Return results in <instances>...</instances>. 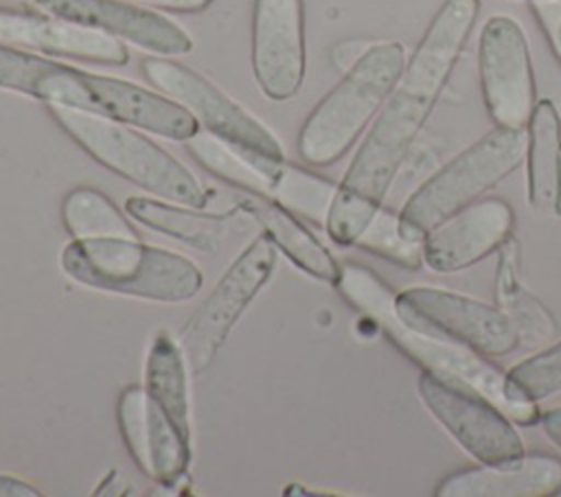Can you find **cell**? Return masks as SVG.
<instances>
[{
  "mask_svg": "<svg viewBox=\"0 0 561 497\" xmlns=\"http://www.w3.org/2000/svg\"><path fill=\"white\" fill-rule=\"evenodd\" d=\"M188 153L215 177L252 195L274 199L276 180L285 160H276L232 142L217 138L210 131H197L186 140Z\"/></svg>",
  "mask_w": 561,
  "mask_h": 497,
  "instance_id": "obj_21",
  "label": "cell"
},
{
  "mask_svg": "<svg viewBox=\"0 0 561 497\" xmlns=\"http://www.w3.org/2000/svg\"><path fill=\"white\" fill-rule=\"evenodd\" d=\"M355 245L379 254L401 267L419 269L423 258V241H414L401 232L399 215L379 208L377 215L370 219V223L364 228V232L357 236Z\"/></svg>",
  "mask_w": 561,
  "mask_h": 497,
  "instance_id": "obj_25",
  "label": "cell"
},
{
  "mask_svg": "<svg viewBox=\"0 0 561 497\" xmlns=\"http://www.w3.org/2000/svg\"><path fill=\"white\" fill-rule=\"evenodd\" d=\"M478 11L480 0H443L434 13L337 184L324 223L335 243L355 245L381 208L388 188L469 42Z\"/></svg>",
  "mask_w": 561,
  "mask_h": 497,
  "instance_id": "obj_1",
  "label": "cell"
},
{
  "mask_svg": "<svg viewBox=\"0 0 561 497\" xmlns=\"http://www.w3.org/2000/svg\"><path fill=\"white\" fill-rule=\"evenodd\" d=\"M46 61L48 59L33 55L31 50L0 44V90L33 96Z\"/></svg>",
  "mask_w": 561,
  "mask_h": 497,
  "instance_id": "obj_27",
  "label": "cell"
},
{
  "mask_svg": "<svg viewBox=\"0 0 561 497\" xmlns=\"http://www.w3.org/2000/svg\"><path fill=\"white\" fill-rule=\"evenodd\" d=\"M526 129H491L410 195L399 212L401 232L423 241L436 226L508 177L526 160Z\"/></svg>",
  "mask_w": 561,
  "mask_h": 497,
  "instance_id": "obj_5",
  "label": "cell"
},
{
  "mask_svg": "<svg viewBox=\"0 0 561 497\" xmlns=\"http://www.w3.org/2000/svg\"><path fill=\"white\" fill-rule=\"evenodd\" d=\"M335 190L337 186L333 182L296 164L283 162L274 188V201H278L294 215L307 217L309 221L324 226Z\"/></svg>",
  "mask_w": 561,
  "mask_h": 497,
  "instance_id": "obj_24",
  "label": "cell"
},
{
  "mask_svg": "<svg viewBox=\"0 0 561 497\" xmlns=\"http://www.w3.org/2000/svg\"><path fill=\"white\" fill-rule=\"evenodd\" d=\"M140 7L160 9V11H175V13H197L204 11L213 0H127Z\"/></svg>",
  "mask_w": 561,
  "mask_h": 497,
  "instance_id": "obj_30",
  "label": "cell"
},
{
  "mask_svg": "<svg viewBox=\"0 0 561 497\" xmlns=\"http://www.w3.org/2000/svg\"><path fill=\"white\" fill-rule=\"evenodd\" d=\"M539 423L546 431V436L557 444L561 447V407H552V409H546L539 414Z\"/></svg>",
  "mask_w": 561,
  "mask_h": 497,
  "instance_id": "obj_32",
  "label": "cell"
},
{
  "mask_svg": "<svg viewBox=\"0 0 561 497\" xmlns=\"http://www.w3.org/2000/svg\"><path fill=\"white\" fill-rule=\"evenodd\" d=\"M125 210L131 219L145 223L147 228L173 236L180 243H186L202 252H213L219 247L221 239L228 232V221L219 215L202 212L199 208L184 204H167L149 197H129Z\"/></svg>",
  "mask_w": 561,
  "mask_h": 497,
  "instance_id": "obj_22",
  "label": "cell"
},
{
  "mask_svg": "<svg viewBox=\"0 0 561 497\" xmlns=\"http://www.w3.org/2000/svg\"><path fill=\"white\" fill-rule=\"evenodd\" d=\"M31 4L42 13L107 33L160 57L186 55L193 48L191 35L178 22L127 0H31Z\"/></svg>",
  "mask_w": 561,
  "mask_h": 497,
  "instance_id": "obj_15",
  "label": "cell"
},
{
  "mask_svg": "<svg viewBox=\"0 0 561 497\" xmlns=\"http://www.w3.org/2000/svg\"><path fill=\"white\" fill-rule=\"evenodd\" d=\"M252 72L270 101L291 99L305 79L302 0H254Z\"/></svg>",
  "mask_w": 561,
  "mask_h": 497,
  "instance_id": "obj_14",
  "label": "cell"
},
{
  "mask_svg": "<svg viewBox=\"0 0 561 497\" xmlns=\"http://www.w3.org/2000/svg\"><path fill=\"white\" fill-rule=\"evenodd\" d=\"M46 107L53 120L83 151L116 175L160 199L193 208L206 206L208 195L195 175L153 140L131 129V125L66 105Z\"/></svg>",
  "mask_w": 561,
  "mask_h": 497,
  "instance_id": "obj_6",
  "label": "cell"
},
{
  "mask_svg": "<svg viewBox=\"0 0 561 497\" xmlns=\"http://www.w3.org/2000/svg\"><path fill=\"white\" fill-rule=\"evenodd\" d=\"M142 74L156 90L184 107L206 131L237 147L285 160L278 138L199 72L167 57H145Z\"/></svg>",
  "mask_w": 561,
  "mask_h": 497,
  "instance_id": "obj_9",
  "label": "cell"
},
{
  "mask_svg": "<svg viewBox=\"0 0 561 497\" xmlns=\"http://www.w3.org/2000/svg\"><path fill=\"white\" fill-rule=\"evenodd\" d=\"M515 212L508 201L489 197L476 201L423 239L425 265L434 271H460L486 258L511 241Z\"/></svg>",
  "mask_w": 561,
  "mask_h": 497,
  "instance_id": "obj_16",
  "label": "cell"
},
{
  "mask_svg": "<svg viewBox=\"0 0 561 497\" xmlns=\"http://www.w3.org/2000/svg\"><path fill=\"white\" fill-rule=\"evenodd\" d=\"M39 495L42 493L31 484L11 475H0V497H39Z\"/></svg>",
  "mask_w": 561,
  "mask_h": 497,
  "instance_id": "obj_31",
  "label": "cell"
},
{
  "mask_svg": "<svg viewBox=\"0 0 561 497\" xmlns=\"http://www.w3.org/2000/svg\"><path fill=\"white\" fill-rule=\"evenodd\" d=\"M61 219L77 241L90 239H140L116 204L96 188L79 186L66 193Z\"/></svg>",
  "mask_w": 561,
  "mask_h": 497,
  "instance_id": "obj_23",
  "label": "cell"
},
{
  "mask_svg": "<svg viewBox=\"0 0 561 497\" xmlns=\"http://www.w3.org/2000/svg\"><path fill=\"white\" fill-rule=\"evenodd\" d=\"M276 267V245L263 232L224 271L182 331L180 346L193 372L206 370L241 313L263 289Z\"/></svg>",
  "mask_w": 561,
  "mask_h": 497,
  "instance_id": "obj_8",
  "label": "cell"
},
{
  "mask_svg": "<svg viewBox=\"0 0 561 497\" xmlns=\"http://www.w3.org/2000/svg\"><path fill=\"white\" fill-rule=\"evenodd\" d=\"M335 287L346 302L373 317L383 335H388V339L423 370L467 385L500 407L517 425H533L539 420L541 412L537 401L519 396L511 388L508 374L493 366L484 355L440 333L405 322L397 311L394 293L368 267L355 263L342 265Z\"/></svg>",
  "mask_w": 561,
  "mask_h": 497,
  "instance_id": "obj_2",
  "label": "cell"
},
{
  "mask_svg": "<svg viewBox=\"0 0 561 497\" xmlns=\"http://www.w3.org/2000/svg\"><path fill=\"white\" fill-rule=\"evenodd\" d=\"M241 206L261 223L276 250H280L296 267L318 280L335 285L340 276V265L335 263L331 252L296 219L291 210L274 199L252 193L241 201Z\"/></svg>",
  "mask_w": 561,
  "mask_h": 497,
  "instance_id": "obj_20",
  "label": "cell"
},
{
  "mask_svg": "<svg viewBox=\"0 0 561 497\" xmlns=\"http://www.w3.org/2000/svg\"><path fill=\"white\" fill-rule=\"evenodd\" d=\"M528 201L543 215H561V118L550 99L537 101L528 120Z\"/></svg>",
  "mask_w": 561,
  "mask_h": 497,
  "instance_id": "obj_19",
  "label": "cell"
},
{
  "mask_svg": "<svg viewBox=\"0 0 561 497\" xmlns=\"http://www.w3.org/2000/svg\"><path fill=\"white\" fill-rule=\"evenodd\" d=\"M480 88L495 127L526 129L537 105V85L528 39L519 22L493 15L478 39Z\"/></svg>",
  "mask_w": 561,
  "mask_h": 497,
  "instance_id": "obj_10",
  "label": "cell"
},
{
  "mask_svg": "<svg viewBox=\"0 0 561 497\" xmlns=\"http://www.w3.org/2000/svg\"><path fill=\"white\" fill-rule=\"evenodd\" d=\"M61 269L79 285L153 302L191 300L204 280L186 256L140 239H75L61 252Z\"/></svg>",
  "mask_w": 561,
  "mask_h": 497,
  "instance_id": "obj_4",
  "label": "cell"
},
{
  "mask_svg": "<svg viewBox=\"0 0 561 497\" xmlns=\"http://www.w3.org/2000/svg\"><path fill=\"white\" fill-rule=\"evenodd\" d=\"M506 374L511 388L530 401L561 392V342L515 363Z\"/></svg>",
  "mask_w": 561,
  "mask_h": 497,
  "instance_id": "obj_26",
  "label": "cell"
},
{
  "mask_svg": "<svg viewBox=\"0 0 561 497\" xmlns=\"http://www.w3.org/2000/svg\"><path fill=\"white\" fill-rule=\"evenodd\" d=\"M394 304L405 322L456 339L484 357L508 355L522 337L506 311L447 289L412 287L397 293Z\"/></svg>",
  "mask_w": 561,
  "mask_h": 497,
  "instance_id": "obj_11",
  "label": "cell"
},
{
  "mask_svg": "<svg viewBox=\"0 0 561 497\" xmlns=\"http://www.w3.org/2000/svg\"><path fill=\"white\" fill-rule=\"evenodd\" d=\"M0 44L107 66L129 61L127 46L121 39L42 11L22 13L0 9Z\"/></svg>",
  "mask_w": 561,
  "mask_h": 497,
  "instance_id": "obj_17",
  "label": "cell"
},
{
  "mask_svg": "<svg viewBox=\"0 0 561 497\" xmlns=\"http://www.w3.org/2000/svg\"><path fill=\"white\" fill-rule=\"evenodd\" d=\"M416 388L432 416L480 464H497L526 453L513 420L478 392L427 370H421Z\"/></svg>",
  "mask_w": 561,
  "mask_h": 497,
  "instance_id": "obj_12",
  "label": "cell"
},
{
  "mask_svg": "<svg viewBox=\"0 0 561 497\" xmlns=\"http://www.w3.org/2000/svg\"><path fill=\"white\" fill-rule=\"evenodd\" d=\"M116 416L136 466L160 486H178L191 464V427L178 423L138 385L121 392Z\"/></svg>",
  "mask_w": 561,
  "mask_h": 497,
  "instance_id": "obj_13",
  "label": "cell"
},
{
  "mask_svg": "<svg viewBox=\"0 0 561 497\" xmlns=\"http://www.w3.org/2000/svg\"><path fill=\"white\" fill-rule=\"evenodd\" d=\"M541 31L546 33L550 48L561 46V0L554 2H537L530 4Z\"/></svg>",
  "mask_w": 561,
  "mask_h": 497,
  "instance_id": "obj_28",
  "label": "cell"
},
{
  "mask_svg": "<svg viewBox=\"0 0 561 497\" xmlns=\"http://www.w3.org/2000/svg\"><path fill=\"white\" fill-rule=\"evenodd\" d=\"M33 99L112 118L169 140L186 142L197 134V120L162 92L138 83L85 72L59 61H46Z\"/></svg>",
  "mask_w": 561,
  "mask_h": 497,
  "instance_id": "obj_7",
  "label": "cell"
},
{
  "mask_svg": "<svg viewBox=\"0 0 561 497\" xmlns=\"http://www.w3.org/2000/svg\"><path fill=\"white\" fill-rule=\"evenodd\" d=\"M370 48V42H359V39H348V42H342L333 48L331 53V59L333 63L340 68V70H348L366 50Z\"/></svg>",
  "mask_w": 561,
  "mask_h": 497,
  "instance_id": "obj_29",
  "label": "cell"
},
{
  "mask_svg": "<svg viewBox=\"0 0 561 497\" xmlns=\"http://www.w3.org/2000/svg\"><path fill=\"white\" fill-rule=\"evenodd\" d=\"M524 2H528V4H537V2H554V0H524Z\"/></svg>",
  "mask_w": 561,
  "mask_h": 497,
  "instance_id": "obj_33",
  "label": "cell"
},
{
  "mask_svg": "<svg viewBox=\"0 0 561 497\" xmlns=\"http://www.w3.org/2000/svg\"><path fill=\"white\" fill-rule=\"evenodd\" d=\"M405 46L375 42L320 99L298 131V153L311 166L340 160L377 116L405 68Z\"/></svg>",
  "mask_w": 561,
  "mask_h": 497,
  "instance_id": "obj_3",
  "label": "cell"
},
{
  "mask_svg": "<svg viewBox=\"0 0 561 497\" xmlns=\"http://www.w3.org/2000/svg\"><path fill=\"white\" fill-rule=\"evenodd\" d=\"M561 490V460L554 455H519L447 475L440 497H548Z\"/></svg>",
  "mask_w": 561,
  "mask_h": 497,
  "instance_id": "obj_18",
  "label": "cell"
}]
</instances>
